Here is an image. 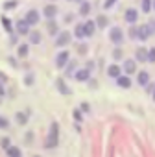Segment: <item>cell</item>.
Listing matches in <instances>:
<instances>
[{"mask_svg": "<svg viewBox=\"0 0 155 157\" xmlns=\"http://www.w3.org/2000/svg\"><path fill=\"white\" fill-rule=\"evenodd\" d=\"M74 33H76V37H78V39H83V37L87 35V33H85V26H83V24H78V26H76V30H74Z\"/></svg>", "mask_w": 155, "mask_h": 157, "instance_id": "cell-16", "label": "cell"}, {"mask_svg": "<svg viewBox=\"0 0 155 157\" xmlns=\"http://www.w3.org/2000/svg\"><path fill=\"white\" fill-rule=\"evenodd\" d=\"M0 128H8V120L0 117Z\"/></svg>", "mask_w": 155, "mask_h": 157, "instance_id": "cell-34", "label": "cell"}, {"mask_svg": "<svg viewBox=\"0 0 155 157\" xmlns=\"http://www.w3.org/2000/svg\"><path fill=\"white\" fill-rule=\"evenodd\" d=\"M19 56L21 57H26L28 56V44H21L19 46Z\"/></svg>", "mask_w": 155, "mask_h": 157, "instance_id": "cell-24", "label": "cell"}, {"mask_svg": "<svg viewBox=\"0 0 155 157\" xmlns=\"http://www.w3.org/2000/svg\"><path fill=\"white\" fill-rule=\"evenodd\" d=\"M115 2H116V0H105V4H104V8H105V10H109V8H111V6H113Z\"/></svg>", "mask_w": 155, "mask_h": 157, "instance_id": "cell-31", "label": "cell"}, {"mask_svg": "<svg viewBox=\"0 0 155 157\" xmlns=\"http://www.w3.org/2000/svg\"><path fill=\"white\" fill-rule=\"evenodd\" d=\"M96 24H98L100 28H105V26H107V17H104V15H100V17L96 19Z\"/></svg>", "mask_w": 155, "mask_h": 157, "instance_id": "cell-22", "label": "cell"}, {"mask_svg": "<svg viewBox=\"0 0 155 157\" xmlns=\"http://www.w3.org/2000/svg\"><path fill=\"white\" fill-rule=\"evenodd\" d=\"M78 52H80V54H85V52H87V46H85V44H80V46H78Z\"/></svg>", "mask_w": 155, "mask_h": 157, "instance_id": "cell-32", "label": "cell"}, {"mask_svg": "<svg viewBox=\"0 0 155 157\" xmlns=\"http://www.w3.org/2000/svg\"><path fill=\"white\" fill-rule=\"evenodd\" d=\"M80 13H81V15H89V13H91V4H89V2H81Z\"/></svg>", "mask_w": 155, "mask_h": 157, "instance_id": "cell-20", "label": "cell"}, {"mask_svg": "<svg viewBox=\"0 0 155 157\" xmlns=\"http://www.w3.org/2000/svg\"><path fill=\"white\" fill-rule=\"evenodd\" d=\"M44 15H46L48 19H54V17L57 15V8H55V6H52V4H48V6L44 8Z\"/></svg>", "mask_w": 155, "mask_h": 157, "instance_id": "cell-12", "label": "cell"}, {"mask_svg": "<svg viewBox=\"0 0 155 157\" xmlns=\"http://www.w3.org/2000/svg\"><path fill=\"white\" fill-rule=\"evenodd\" d=\"M124 19H126V22L133 24V22H137V19H138V11H137V10H133V8H129V10H126Z\"/></svg>", "mask_w": 155, "mask_h": 157, "instance_id": "cell-4", "label": "cell"}, {"mask_svg": "<svg viewBox=\"0 0 155 157\" xmlns=\"http://www.w3.org/2000/svg\"><path fill=\"white\" fill-rule=\"evenodd\" d=\"M68 43H70V33L68 32H61L57 35V39H55V44L57 46H66Z\"/></svg>", "mask_w": 155, "mask_h": 157, "instance_id": "cell-5", "label": "cell"}, {"mask_svg": "<svg viewBox=\"0 0 155 157\" xmlns=\"http://www.w3.org/2000/svg\"><path fill=\"white\" fill-rule=\"evenodd\" d=\"M46 28H48V32H50V33H52V35H55V33H57V24H55V22H54V21H50V22H48V26H46Z\"/></svg>", "mask_w": 155, "mask_h": 157, "instance_id": "cell-23", "label": "cell"}, {"mask_svg": "<svg viewBox=\"0 0 155 157\" xmlns=\"http://www.w3.org/2000/svg\"><path fill=\"white\" fill-rule=\"evenodd\" d=\"M142 11L149 13L151 11V0H142Z\"/></svg>", "mask_w": 155, "mask_h": 157, "instance_id": "cell-21", "label": "cell"}, {"mask_svg": "<svg viewBox=\"0 0 155 157\" xmlns=\"http://www.w3.org/2000/svg\"><path fill=\"white\" fill-rule=\"evenodd\" d=\"M26 21L30 22V26H32V24H37V22H39V13H37L35 10H30V11L26 13Z\"/></svg>", "mask_w": 155, "mask_h": 157, "instance_id": "cell-9", "label": "cell"}, {"mask_svg": "<svg viewBox=\"0 0 155 157\" xmlns=\"http://www.w3.org/2000/svg\"><path fill=\"white\" fill-rule=\"evenodd\" d=\"M135 56H137L138 61H148V50H146V48H138V50L135 52Z\"/></svg>", "mask_w": 155, "mask_h": 157, "instance_id": "cell-15", "label": "cell"}, {"mask_svg": "<svg viewBox=\"0 0 155 157\" xmlns=\"http://www.w3.org/2000/svg\"><path fill=\"white\" fill-rule=\"evenodd\" d=\"M124 70H126L127 74H133V72L137 70V65H135V61H133V59H126V61H124Z\"/></svg>", "mask_w": 155, "mask_h": 157, "instance_id": "cell-11", "label": "cell"}, {"mask_svg": "<svg viewBox=\"0 0 155 157\" xmlns=\"http://www.w3.org/2000/svg\"><path fill=\"white\" fill-rule=\"evenodd\" d=\"M8 153H9V155H13V157H19V155H21V150H19V148H15V146H9V148H8Z\"/></svg>", "mask_w": 155, "mask_h": 157, "instance_id": "cell-25", "label": "cell"}, {"mask_svg": "<svg viewBox=\"0 0 155 157\" xmlns=\"http://www.w3.org/2000/svg\"><path fill=\"white\" fill-rule=\"evenodd\" d=\"M74 118H76V120H80V118H81V115H80V111H74Z\"/></svg>", "mask_w": 155, "mask_h": 157, "instance_id": "cell-36", "label": "cell"}, {"mask_svg": "<svg viewBox=\"0 0 155 157\" xmlns=\"http://www.w3.org/2000/svg\"><path fill=\"white\" fill-rule=\"evenodd\" d=\"M109 39H111V43H115V44H120L122 41H124V33H122V30L120 28H111V33H109Z\"/></svg>", "mask_w": 155, "mask_h": 157, "instance_id": "cell-2", "label": "cell"}, {"mask_svg": "<svg viewBox=\"0 0 155 157\" xmlns=\"http://www.w3.org/2000/svg\"><path fill=\"white\" fill-rule=\"evenodd\" d=\"M151 32H153V30H151L149 24H142L140 28H137V37H138L140 41H146V39L151 35Z\"/></svg>", "mask_w": 155, "mask_h": 157, "instance_id": "cell-1", "label": "cell"}, {"mask_svg": "<svg viewBox=\"0 0 155 157\" xmlns=\"http://www.w3.org/2000/svg\"><path fill=\"white\" fill-rule=\"evenodd\" d=\"M107 74H109L111 78H118V76H120V67H116V65H111V67L107 68Z\"/></svg>", "mask_w": 155, "mask_h": 157, "instance_id": "cell-18", "label": "cell"}, {"mask_svg": "<svg viewBox=\"0 0 155 157\" xmlns=\"http://www.w3.org/2000/svg\"><path fill=\"white\" fill-rule=\"evenodd\" d=\"M116 82H118V87H122V89H129L131 87V80L127 76H118Z\"/></svg>", "mask_w": 155, "mask_h": 157, "instance_id": "cell-10", "label": "cell"}, {"mask_svg": "<svg viewBox=\"0 0 155 157\" xmlns=\"http://www.w3.org/2000/svg\"><path fill=\"white\" fill-rule=\"evenodd\" d=\"M129 35H131V37H137V28H131V30H129Z\"/></svg>", "mask_w": 155, "mask_h": 157, "instance_id": "cell-35", "label": "cell"}, {"mask_svg": "<svg viewBox=\"0 0 155 157\" xmlns=\"http://www.w3.org/2000/svg\"><path fill=\"white\" fill-rule=\"evenodd\" d=\"M113 57H115V59H120V57H122V50H120V48H116V50L113 52Z\"/></svg>", "mask_w": 155, "mask_h": 157, "instance_id": "cell-29", "label": "cell"}, {"mask_svg": "<svg viewBox=\"0 0 155 157\" xmlns=\"http://www.w3.org/2000/svg\"><path fill=\"white\" fill-rule=\"evenodd\" d=\"M28 35H30V43H33V44H39L41 43V33L39 32H30Z\"/></svg>", "mask_w": 155, "mask_h": 157, "instance_id": "cell-19", "label": "cell"}, {"mask_svg": "<svg viewBox=\"0 0 155 157\" xmlns=\"http://www.w3.org/2000/svg\"><path fill=\"white\" fill-rule=\"evenodd\" d=\"M83 26H85V33H87V35H93L94 30H96V22H93V21H87Z\"/></svg>", "mask_w": 155, "mask_h": 157, "instance_id": "cell-14", "label": "cell"}, {"mask_svg": "<svg viewBox=\"0 0 155 157\" xmlns=\"http://www.w3.org/2000/svg\"><path fill=\"white\" fill-rule=\"evenodd\" d=\"M153 100H155V93H153Z\"/></svg>", "mask_w": 155, "mask_h": 157, "instance_id": "cell-40", "label": "cell"}, {"mask_svg": "<svg viewBox=\"0 0 155 157\" xmlns=\"http://www.w3.org/2000/svg\"><path fill=\"white\" fill-rule=\"evenodd\" d=\"M55 85H57V89H59V93H63V94H70V89L65 85V82L61 80V78H59V80L55 82Z\"/></svg>", "mask_w": 155, "mask_h": 157, "instance_id": "cell-13", "label": "cell"}, {"mask_svg": "<svg viewBox=\"0 0 155 157\" xmlns=\"http://www.w3.org/2000/svg\"><path fill=\"white\" fill-rule=\"evenodd\" d=\"M17 32L21 33V35H26V33H30V22L24 19V21H19L17 22Z\"/></svg>", "mask_w": 155, "mask_h": 157, "instance_id": "cell-7", "label": "cell"}, {"mask_svg": "<svg viewBox=\"0 0 155 157\" xmlns=\"http://www.w3.org/2000/svg\"><path fill=\"white\" fill-rule=\"evenodd\" d=\"M74 76H76V80H78V82H87V80H89V76H91V70H89V68H81V70H78Z\"/></svg>", "mask_w": 155, "mask_h": 157, "instance_id": "cell-8", "label": "cell"}, {"mask_svg": "<svg viewBox=\"0 0 155 157\" xmlns=\"http://www.w3.org/2000/svg\"><path fill=\"white\" fill-rule=\"evenodd\" d=\"M57 124L54 122L52 124V129H50V137H48V142H46V146L48 148H54V146H57Z\"/></svg>", "mask_w": 155, "mask_h": 157, "instance_id": "cell-3", "label": "cell"}, {"mask_svg": "<svg viewBox=\"0 0 155 157\" xmlns=\"http://www.w3.org/2000/svg\"><path fill=\"white\" fill-rule=\"evenodd\" d=\"M0 144H2V148H9V139H2V140H0Z\"/></svg>", "mask_w": 155, "mask_h": 157, "instance_id": "cell-30", "label": "cell"}, {"mask_svg": "<svg viewBox=\"0 0 155 157\" xmlns=\"http://www.w3.org/2000/svg\"><path fill=\"white\" fill-rule=\"evenodd\" d=\"M2 24H4L6 32H11V21H9L8 17H4V19H2Z\"/></svg>", "mask_w": 155, "mask_h": 157, "instance_id": "cell-27", "label": "cell"}, {"mask_svg": "<svg viewBox=\"0 0 155 157\" xmlns=\"http://www.w3.org/2000/svg\"><path fill=\"white\" fill-rule=\"evenodd\" d=\"M151 8H153V10H155V0H151Z\"/></svg>", "mask_w": 155, "mask_h": 157, "instance_id": "cell-38", "label": "cell"}, {"mask_svg": "<svg viewBox=\"0 0 155 157\" xmlns=\"http://www.w3.org/2000/svg\"><path fill=\"white\" fill-rule=\"evenodd\" d=\"M17 122H19V124H26V122H28V117H26L24 113H17Z\"/></svg>", "mask_w": 155, "mask_h": 157, "instance_id": "cell-26", "label": "cell"}, {"mask_svg": "<svg viewBox=\"0 0 155 157\" xmlns=\"http://www.w3.org/2000/svg\"><path fill=\"white\" fill-rule=\"evenodd\" d=\"M76 2H83V0H76Z\"/></svg>", "mask_w": 155, "mask_h": 157, "instance_id": "cell-39", "label": "cell"}, {"mask_svg": "<svg viewBox=\"0 0 155 157\" xmlns=\"http://www.w3.org/2000/svg\"><path fill=\"white\" fill-rule=\"evenodd\" d=\"M137 82H138V85H148V82H149L148 72H140V74H138V78H137Z\"/></svg>", "mask_w": 155, "mask_h": 157, "instance_id": "cell-17", "label": "cell"}, {"mask_svg": "<svg viewBox=\"0 0 155 157\" xmlns=\"http://www.w3.org/2000/svg\"><path fill=\"white\" fill-rule=\"evenodd\" d=\"M149 26H151V30H155V22H149Z\"/></svg>", "mask_w": 155, "mask_h": 157, "instance_id": "cell-37", "label": "cell"}, {"mask_svg": "<svg viewBox=\"0 0 155 157\" xmlns=\"http://www.w3.org/2000/svg\"><path fill=\"white\" fill-rule=\"evenodd\" d=\"M68 59H70L68 52H59V54H57V57H55V65H57L59 68H63V67L68 63Z\"/></svg>", "mask_w": 155, "mask_h": 157, "instance_id": "cell-6", "label": "cell"}, {"mask_svg": "<svg viewBox=\"0 0 155 157\" xmlns=\"http://www.w3.org/2000/svg\"><path fill=\"white\" fill-rule=\"evenodd\" d=\"M74 67H76V63L72 61V63L68 65V68H66V74H72V70H74Z\"/></svg>", "mask_w": 155, "mask_h": 157, "instance_id": "cell-33", "label": "cell"}, {"mask_svg": "<svg viewBox=\"0 0 155 157\" xmlns=\"http://www.w3.org/2000/svg\"><path fill=\"white\" fill-rule=\"evenodd\" d=\"M148 61H151V63H155V48H151V50L148 52Z\"/></svg>", "mask_w": 155, "mask_h": 157, "instance_id": "cell-28", "label": "cell"}]
</instances>
